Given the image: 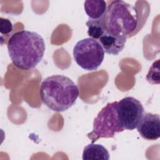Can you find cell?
I'll return each mask as SVG.
<instances>
[{
  "instance_id": "9",
  "label": "cell",
  "mask_w": 160,
  "mask_h": 160,
  "mask_svg": "<svg viewBox=\"0 0 160 160\" xmlns=\"http://www.w3.org/2000/svg\"><path fill=\"white\" fill-rule=\"evenodd\" d=\"M82 159L83 160H108L109 154L108 149L102 145L91 143L84 148Z\"/></svg>"
},
{
  "instance_id": "3",
  "label": "cell",
  "mask_w": 160,
  "mask_h": 160,
  "mask_svg": "<svg viewBox=\"0 0 160 160\" xmlns=\"http://www.w3.org/2000/svg\"><path fill=\"white\" fill-rule=\"evenodd\" d=\"M103 21L106 31L127 38L136 34L144 23L138 9L121 0L112 1L108 5Z\"/></svg>"
},
{
  "instance_id": "8",
  "label": "cell",
  "mask_w": 160,
  "mask_h": 160,
  "mask_svg": "<svg viewBox=\"0 0 160 160\" xmlns=\"http://www.w3.org/2000/svg\"><path fill=\"white\" fill-rule=\"evenodd\" d=\"M127 38L124 36H117L105 31L98 39L101 43L104 52L118 55L124 48Z\"/></svg>"
},
{
  "instance_id": "2",
  "label": "cell",
  "mask_w": 160,
  "mask_h": 160,
  "mask_svg": "<svg viewBox=\"0 0 160 160\" xmlns=\"http://www.w3.org/2000/svg\"><path fill=\"white\" fill-rule=\"evenodd\" d=\"M39 94L41 101L49 109L59 112L74 104L79 91L78 86L69 78L56 74L42 81Z\"/></svg>"
},
{
  "instance_id": "1",
  "label": "cell",
  "mask_w": 160,
  "mask_h": 160,
  "mask_svg": "<svg viewBox=\"0 0 160 160\" xmlns=\"http://www.w3.org/2000/svg\"><path fill=\"white\" fill-rule=\"evenodd\" d=\"M7 48L14 66L22 70H30L42 60L46 46L43 38L38 33L22 30L11 36Z\"/></svg>"
},
{
  "instance_id": "12",
  "label": "cell",
  "mask_w": 160,
  "mask_h": 160,
  "mask_svg": "<svg viewBox=\"0 0 160 160\" xmlns=\"http://www.w3.org/2000/svg\"><path fill=\"white\" fill-rule=\"evenodd\" d=\"M159 74V59H158L150 67L146 75V80L151 84H159L160 82Z\"/></svg>"
},
{
  "instance_id": "11",
  "label": "cell",
  "mask_w": 160,
  "mask_h": 160,
  "mask_svg": "<svg viewBox=\"0 0 160 160\" xmlns=\"http://www.w3.org/2000/svg\"><path fill=\"white\" fill-rule=\"evenodd\" d=\"M86 24L88 28L87 32L89 38L98 41L106 31L103 21V16L99 19H89L86 22Z\"/></svg>"
},
{
  "instance_id": "5",
  "label": "cell",
  "mask_w": 160,
  "mask_h": 160,
  "mask_svg": "<svg viewBox=\"0 0 160 160\" xmlns=\"http://www.w3.org/2000/svg\"><path fill=\"white\" fill-rule=\"evenodd\" d=\"M73 57L76 64L86 71H94L102 64L104 51L96 39L87 38L79 41L73 48Z\"/></svg>"
},
{
  "instance_id": "13",
  "label": "cell",
  "mask_w": 160,
  "mask_h": 160,
  "mask_svg": "<svg viewBox=\"0 0 160 160\" xmlns=\"http://www.w3.org/2000/svg\"><path fill=\"white\" fill-rule=\"evenodd\" d=\"M13 29V26L11 21L8 19L0 18V32L2 34H8Z\"/></svg>"
},
{
  "instance_id": "7",
  "label": "cell",
  "mask_w": 160,
  "mask_h": 160,
  "mask_svg": "<svg viewBox=\"0 0 160 160\" xmlns=\"http://www.w3.org/2000/svg\"><path fill=\"white\" fill-rule=\"evenodd\" d=\"M137 130L146 140L154 141L160 137V119L158 114L147 112L143 114Z\"/></svg>"
},
{
  "instance_id": "10",
  "label": "cell",
  "mask_w": 160,
  "mask_h": 160,
  "mask_svg": "<svg viewBox=\"0 0 160 160\" xmlns=\"http://www.w3.org/2000/svg\"><path fill=\"white\" fill-rule=\"evenodd\" d=\"M108 5L103 0H88L84 3L85 12L89 19H96L101 18L105 13Z\"/></svg>"
},
{
  "instance_id": "6",
  "label": "cell",
  "mask_w": 160,
  "mask_h": 160,
  "mask_svg": "<svg viewBox=\"0 0 160 160\" xmlns=\"http://www.w3.org/2000/svg\"><path fill=\"white\" fill-rule=\"evenodd\" d=\"M118 114L124 129L132 131L137 128L142 119L144 108L139 100L128 96L118 101Z\"/></svg>"
},
{
  "instance_id": "4",
  "label": "cell",
  "mask_w": 160,
  "mask_h": 160,
  "mask_svg": "<svg viewBox=\"0 0 160 160\" xmlns=\"http://www.w3.org/2000/svg\"><path fill=\"white\" fill-rule=\"evenodd\" d=\"M118 114V101L108 103L98 114L93 121L91 132L88 138L94 143L99 138H114L116 133L124 131Z\"/></svg>"
}]
</instances>
